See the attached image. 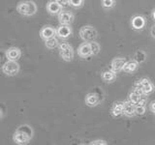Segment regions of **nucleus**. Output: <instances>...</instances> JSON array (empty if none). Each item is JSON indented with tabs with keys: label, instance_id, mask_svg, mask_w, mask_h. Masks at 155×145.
I'll return each mask as SVG.
<instances>
[{
	"label": "nucleus",
	"instance_id": "obj_14",
	"mask_svg": "<svg viewBox=\"0 0 155 145\" xmlns=\"http://www.w3.org/2000/svg\"><path fill=\"white\" fill-rule=\"evenodd\" d=\"M124 108H123V114L127 117H133L136 116V105L132 103L130 100L123 102Z\"/></svg>",
	"mask_w": 155,
	"mask_h": 145
},
{
	"label": "nucleus",
	"instance_id": "obj_13",
	"mask_svg": "<svg viewBox=\"0 0 155 145\" xmlns=\"http://www.w3.org/2000/svg\"><path fill=\"white\" fill-rule=\"evenodd\" d=\"M58 21L60 24H71L74 21V14L70 11H62L58 14Z\"/></svg>",
	"mask_w": 155,
	"mask_h": 145
},
{
	"label": "nucleus",
	"instance_id": "obj_2",
	"mask_svg": "<svg viewBox=\"0 0 155 145\" xmlns=\"http://www.w3.org/2000/svg\"><path fill=\"white\" fill-rule=\"evenodd\" d=\"M17 12L24 17H31L37 13V5L31 0H24L17 5Z\"/></svg>",
	"mask_w": 155,
	"mask_h": 145
},
{
	"label": "nucleus",
	"instance_id": "obj_31",
	"mask_svg": "<svg viewBox=\"0 0 155 145\" xmlns=\"http://www.w3.org/2000/svg\"><path fill=\"white\" fill-rule=\"evenodd\" d=\"M152 18L155 21V10H153V13H152Z\"/></svg>",
	"mask_w": 155,
	"mask_h": 145
},
{
	"label": "nucleus",
	"instance_id": "obj_17",
	"mask_svg": "<svg viewBox=\"0 0 155 145\" xmlns=\"http://www.w3.org/2000/svg\"><path fill=\"white\" fill-rule=\"evenodd\" d=\"M131 25H132V28L135 29V30H142L145 26V19L142 16H135L132 18Z\"/></svg>",
	"mask_w": 155,
	"mask_h": 145
},
{
	"label": "nucleus",
	"instance_id": "obj_11",
	"mask_svg": "<svg viewBox=\"0 0 155 145\" xmlns=\"http://www.w3.org/2000/svg\"><path fill=\"white\" fill-rule=\"evenodd\" d=\"M56 36V29L51 25H45L40 30V37L44 41Z\"/></svg>",
	"mask_w": 155,
	"mask_h": 145
},
{
	"label": "nucleus",
	"instance_id": "obj_28",
	"mask_svg": "<svg viewBox=\"0 0 155 145\" xmlns=\"http://www.w3.org/2000/svg\"><path fill=\"white\" fill-rule=\"evenodd\" d=\"M57 2L60 4L62 8H67L70 6V0H57Z\"/></svg>",
	"mask_w": 155,
	"mask_h": 145
},
{
	"label": "nucleus",
	"instance_id": "obj_22",
	"mask_svg": "<svg viewBox=\"0 0 155 145\" xmlns=\"http://www.w3.org/2000/svg\"><path fill=\"white\" fill-rule=\"evenodd\" d=\"M145 59H147V54H145L144 51H143V50L136 51V53L134 54V60L136 62H138L139 64H140V63L144 62Z\"/></svg>",
	"mask_w": 155,
	"mask_h": 145
},
{
	"label": "nucleus",
	"instance_id": "obj_15",
	"mask_svg": "<svg viewBox=\"0 0 155 145\" xmlns=\"http://www.w3.org/2000/svg\"><path fill=\"white\" fill-rule=\"evenodd\" d=\"M21 56V51L18 47H12L7 50L6 51V57L8 60H13V61H18Z\"/></svg>",
	"mask_w": 155,
	"mask_h": 145
},
{
	"label": "nucleus",
	"instance_id": "obj_6",
	"mask_svg": "<svg viewBox=\"0 0 155 145\" xmlns=\"http://www.w3.org/2000/svg\"><path fill=\"white\" fill-rule=\"evenodd\" d=\"M2 72H4V75H6L8 76H17L19 72L18 63L17 61L8 60L7 62H5L4 65L2 66Z\"/></svg>",
	"mask_w": 155,
	"mask_h": 145
},
{
	"label": "nucleus",
	"instance_id": "obj_12",
	"mask_svg": "<svg viewBox=\"0 0 155 145\" xmlns=\"http://www.w3.org/2000/svg\"><path fill=\"white\" fill-rule=\"evenodd\" d=\"M78 54L81 58H87L91 55H93L92 54L90 43L84 42V43H82L81 45H80L79 48H78Z\"/></svg>",
	"mask_w": 155,
	"mask_h": 145
},
{
	"label": "nucleus",
	"instance_id": "obj_10",
	"mask_svg": "<svg viewBox=\"0 0 155 145\" xmlns=\"http://www.w3.org/2000/svg\"><path fill=\"white\" fill-rule=\"evenodd\" d=\"M72 35V28L70 24H60L56 28V36L60 39H68Z\"/></svg>",
	"mask_w": 155,
	"mask_h": 145
},
{
	"label": "nucleus",
	"instance_id": "obj_16",
	"mask_svg": "<svg viewBox=\"0 0 155 145\" xmlns=\"http://www.w3.org/2000/svg\"><path fill=\"white\" fill-rule=\"evenodd\" d=\"M47 11L51 14H58L62 11V7L60 4L57 2V0H51L47 4Z\"/></svg>",
	"mask_w": 155,
	"mask_h": 145
},
{
	"label": "nucleus",
	"instance_id": "obj_27",
	"mask_svg": "<svg viewBox=\"0 0 155 145\" xmlns=\"http://www.w3.org/2000/svg\"><path fill=\"white\" fill-rule=\"evenodd\" d=\"M90 145H107L108 142L104 139H96V140H92L89 142Z\"/></svg>",
	"mask_w": 155,
	"mask_h": 145
},
{
	"label": "nucleus",
	"instance_id": "obj_9",
	"mask_svg": "<svg viewBox=\"0 0 155 145\" xmlns=\"http://www.w3.org/2000/svg\"><path fill=\"white\" fill-rule=\"evenodd\" d=\"M127 61L128 60L125 57H115L110 62V70L116 72V74L120 71H123V68Z\"/></svg>",
	"mask_w": 155,
	"mask_h": 145
},
{
	"label": "nucleus",
	"instance_id": "obj_24",
	"mask_svg": "<svg viewBox=\"0 0 155 145\" xmlns=\"http://www.w3.org/2000/svg\"><path fill=\"white\" fill-rule=\"evenodd\" d=\"M115 0H102V7L105 9H110L114 7Z\"/></svg>",
	"mask_w": 155,
	"mask_h": 145
},
{
	"label": "nucleus",
	"instance_id": "obj_25",
	"mask_svg": "<svg viewBox=\"0 0 155 145\" xmlns=\"http://www.w3.org/2000/svg\"><path fill=\"white\" fill-rule=\"evenodd\" d=\"M147 111V108H145V105H136V115L140 116L143 115Z\"/></svg>",
	"mask_w": 155,
	"mask_h": 145
},
{
	"label": "nucleus",
	"instance_id": "obj_26",
	"mask_svg": "<svg viewBox=\"0 0 155 145\" xmlns=\"http://www.w3.org/2000/svg\"><path fill=\"white\" fill-rule=\"evenodd\" d=\"M84 3V0H70V5L74 8H81Z\"/></svg>",
	"mask_w": 155,
	"mask_h": 145
},
{
	"label": "nucleus",
	"instance_id": "obj_19",
	"mask_svg": "<svg viewBox=\"0 0 155 145\" xmlns=\"http://www.w3.org/2000/svg\"><path fill=\"white\" fill-rule=\"evenodd\" d=\"M101 77H102V79H103V81L106 82V83H111V82H114L115 79L116 72H114L111 70H106L101 74Z\"/></svg>",
	"mask_w": 155,
	"mask_h": 145
},
{
	"label": "nucleus",
	"instance_id": "obj_5",
	"mask_svg": "<svg viewBox=\"0 0 155 145\" xmlns=\"http://www.w3.org/2000/svg\"><path fill=\"white\" fill-rule=\"evenodd\" d=\"M59 55L66 62H71L74 59V50L72 46L68 43H60L58 46Z\"/></svg>",
	"mask_w": 155,
	"mask_h": 145
},
{
	"label": "nucleus",
	"instance_id": "obj_20",
	"mask_svg": "<svg viewBox=\"0 0 155 145\" xmlns=\"http://www.w3.org/2000/svg\"><path fill=\"white\" fill-rule=\"evenodd\" d=\"M138 66H139V63L136 62L135 60L127 61L123 68V71L125 72H128V74H132V72L138 70Z\"/></svg>",
	"mask_w": 155,
	"mask_h": 145
},
{
	"label": "nucleus",
	"instance_id": "obj_30",
	"mask_svg": "<svg viewBox=\"0 0 155 145\" xmlns=\"http://www.w3.org/2000/svg\"><path fill=\"white\" fill-rule=\"evenodd\" d=\"M150 33H151V36L155 39V25H153L151 27V30H150Z\"/></svg>",
	"mask_w": 155,
	"mask_h": 145
},
{
	"label": "nucleus",
	"instance_id": "obj_1",
	"mask_svg": "<svg viewBox=\"0 0 155 145\" xmlns=\"http://www.w3.org/2000/svg\"><path fill=\"white\" fill-rule=\"evenodd\" d=\"M33 129L27 124L21 125L13 134V140L16 144L24 145L29 143L33 137Z\"/></svg>",
	"mask_w": 155,
	"mask_h": 145
},
{
	"label": "nucleus",
	"instance_id": "obj_3",
	"mask_svg": "<svg viewBox=\"0 0 155 145\" xmlns=\"http://www.w3.org/2000/svg\"><path fill=\"white\" fill-rule=\"evenodd\" d=\"M79 34H80V37L81 40L84 42H87V43L95 41L97 36H98V32H97V30L94 27H92L90 25L82 26L80 29Z\"/></svg>",
	"mask_w": 155,
	"mask_h": 145
},
{
	"label": "nucleus",
	"instance_id": "obj_8",
	"mask_svg": "<svg viewBox=\"0 0 155 145\" xmlns=\"http://www.w3.org/2000/svg\"><path fill=\"white\" fill-rule=\"evenodd\" d=\"M102 100H103V96H102L100 92H90L85 97V104L86 105L90 106V108H94V106H97L101 103Z\"/></svg>",
	"mask_w": 155,
	"mask_h": 145
},
{
	"label": "nucleus",
	"instance_id": "obj_18",
	"mask_svg": "<svg viewBox=\"0 0 155 145\" xmlns=\"http://www.w3.org/2000/svg\"><path fill=\"white\" fill-rule=\"evenodd\" d=\"M123 108H124V105H123V102H115L114 104L113 108L110 109V113L114 117H119L123 114Z\"/></svg>",
	"mask_w": 155,
	"mask_h": 145
},
{
	"label": "nucleus",
	"instance_id": "obj_23",
	"mask_svg": "<svg viewBox=\"0 0 155 145\" xmlns=\"http://www.w3.org/2000/svg\"><path fill=\"white\" fill-rule=\"evenodd\" d=\"M90 47H91V50H92V54L93 55H97L101 50V47L98 43L96 42H90Z\"/></svg>",
	"mask_w": 155,
	"mask_h": 145
},
{
	"label": "nucleus",
	"instance_id": "obj_29",
	"mask_svg": "<svg viewBox=\"0 0 155 145\" xmlns=\"http://www.w3.org/2000/svg\"><path fill=\"white\" fill-rule=\"evenodd\" d=\"M149 109H150V111H151V112L155 113V101H152L151 103H150V105H149Z\"/></svg>",
	"mask_w": 155,
	"mask_h": 145
},
{
	"label": "nucleus",
	"instance_id": "obj_21",
	"mask_svg": "<svg viewBox=\"0 0 155 145\" xmlns=\"http://www.w3.org/2000/svg\"><path fill=\"white\" fill-rule=\"evenodd\" d=\"M45 46L48 50H53L54 47H57L59 46V42H58V39L56 37H52L45 41Z\"/></svg>",
	"mask_w": 155,
	"mask_h": 145
},
{
	"label": "nucleus",
	"instance_id": "obj_7",
	"mask_svg": "<svg viewBox=\"0 0 155 145\" xmlns=\"http://www.w3.org/2000/svg\"><path fill=\"white\" fill-rule=\"evenodd\" d=\"M129 100L134 103L136 105H145L147 101V95H145L144 93H143L142 91L134 88L132 92H130L129 94Z\"/></svg>",
	"mask_w": 155,
	"mask_h": 145
},
{
	"label": "nucleus",
	"instance_id": "obj_4",
	"mask_svg": "<svg viewBox=\"0 0 155 145\" xmlns=\"http://www.w3.org/2000/svg\"><path fill=\"white\" fill-rule=\"evenodd\" d=\"M134 88L140 90L145 95H149L154 91V85L147 77H142V79H139L135 81Z\"/></svg>",
	"mask_w": 155,
	"mask_h": 145
}]
</instances>
